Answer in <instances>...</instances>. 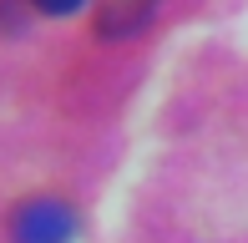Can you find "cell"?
<instances>
[{"label": "cell", "mask_w": 248, "mask_h": 243, "mask_svg": "<svg viewBox=\"0 0 248 243\" xmlns=\"http://www.w3.org/2000/svg\"><path fill=\"white\" fill-rule=\"evenodd\" d=\"M41 10H46V15H71V10H81L86 0H36Z\"/></svg>", "instance_id": "obj_2"}, {"label": "cell", "mask_w": 248, "mask_h": 243, "mask_svg": "<svg viewBox=\"0 0 248 243\" xmlns=\"http://www.w3.org/2000/svg\"><path fill=\"white\" fill-rule=\"evenodd\" d=\"M10 233H16V243H71L76 238V213L61 197H31V203H20Z\"/></svg>", "instance_id": "obj_1"}]
</instances>
